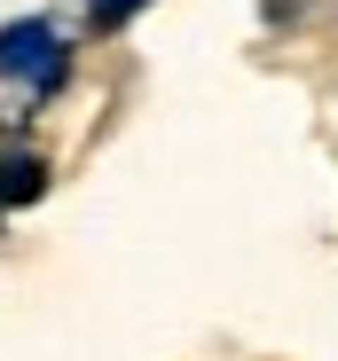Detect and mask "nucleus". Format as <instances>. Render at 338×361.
Returning a JSON list of instances; mask_svg holds the SVG:
<instances>
[{
  "instance_id": "obj_2",
  "label": "nucleus",
  "mask_w": 338,
  "mask_h": 361,
  "mask_svg": "<svg viewBox=\"0 0 338 361\" xmlns=\"http://www.w3.org/2000/svg\"><path fill=\"white\" fill-rule=\"evenodd\" d=\"M134 8H142V0H87V16H95V24H102V32H110V24H126V16H134Z\"/></svg>"
},
{
  "instance_id": "obj_1",
  "label": "nucleus",
  "mask_w": 338,
  "mask_h": 361,
  "mask_svg": "<svg viewBox=\"0 0 338 361\" xmlns=\"http://www.w3.org/2000/svg\"><path fill=\"white\" fill-rule=\"evenodd\" d=\"M64 71H71V47L55 39L47 16H16V24H0V79H16V87L47 94V87H64Z\"/></svg>"
}]
</instances>
